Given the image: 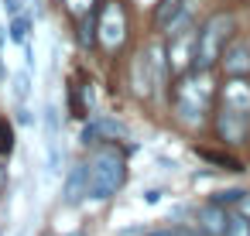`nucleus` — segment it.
Returning a JSON list of instances; mask_svg holds the SVG:
<instances>
[{
    "label": "nucleus",
    "instance_id": "obj_15",
    "mask_svg": "<svg viewBox=\"0 0 250 236\" xmlns=\"http://www.w3.org/2000/svg\"><path fill=\"white\" fill-rule=\"evenodd\" d=\"M147 236H206L199 226H165V229H154Z\"/></svg>",
    "mask_w": 250,
    "mask_h": 236
},
{
    "label": "nucleus",
    "instance_id": "obj_9",
    "mask_svg": "<svg viewBox=\"0 0 250 236\" xmlns=\"http://www.w3.org/2000/svg\"><path fill=\"white\" fill-rule=\"evenodd\" d=\"M62 164V140H59V120H55V110L45 113V168L55 175Z\"/></svg>",
    "mask_w": 250,
    "mask_h": 236
},
{
    "label": "nucleus",
    "instance_id": "obj_12",
    "mask_svg": "<svg viewBox=\"0 0 250 236\" xmlns=\"http://www.w3.org/2000/svg\"><path fill=\"white\" fill-rule=\"evenodd\" d=\"M86 140H93V137H103V140H117V137H127V127L124 123H117V120H106V117H100V120H93L89 127H86V134H83Z\"/></svg>",
    "mask_w": 250,
    "mask_h": 236
},
{
    "label": "nucleus",
    "instance_id": "obj_13",
    "mask_svg": "<svg viewBox=\"0 0 250 236\" xmlns=\"http://www.w3.org/2000/svg\"><path fill=\"white\" fill-rule=\"evenodd\" d=\"M147 65H151V59H147V55H137V62H134V89H137L141 96H147V93H151Z\"/></svg>",
    "mask_w": 250,
    "mask_h": 236
},
{
    "label": "nucleus",
    "instance_id": "obj_14",
    "mask_svg": "<svg viewBox=\"0 0 250 236\" xmlns=\"http://www.w3.org/2000/svg\"><path fill=\"white\" fill-rule=\"evenodd\" d=\"M178 11H182V0H161V7H158V28H168Z\"/></svg>",
    "mask_w": 250,
    "mask_h": 236
},
{
    "label": "nucleus",
    "instance_id": "obj_10",
    "mask_svg": "<svg viewBox=\"0 0 250 236\" xmlns=\"http://www.w3.org/2000/svg\"><path fill=\"white\" fill-rule=\"evenodd\" d=\"M226 226H229V212H226V205L209 202V205L199 209V229H202L206 236H226Z\"/></svg>",
    "mask_w": 250,
    "mask_h": 236
},
{
    "label": "nucleus",
    "instance_id": "obj_19",
    "mask_svg": "<svg viewBox=\"0 0 250 236\" xmlns=\"http://www.w3.org/2000/svg\"><path fill=\"white\" fill-rule=\"evenodd\" d=\"M11 140H14V134H11V127L0 120V154H7L11 151Z\"/></svg>",
    "mask_w": 250,
    "mask_h": 236
},
{
    "label": "nucleus",
    "instance_id": "obj_2",
    "mask_svg": "<svg viewBox=\"0 0 250 236\" xmlns=\"http://www.w3.org/2000/svg\"><path fill=\"white\" fill-rule=\"evenodd\" d=\"M209 99H212V89H209L206 69H195L192 76H182V82L175 86V113L185 123H202V117L209 113Z\"/></svg>",
    "mask_w": 250,
    "mask_h": 236
},
{
    "label": "nucleus",
    "instance_id": "obj_11",
    "mask_svg": "<svg viewBox=\"0 0 250 236\" xmlns=\"http://www.w3.org/2000/svg\"><path fill=\"white\" fill-rule=\"evenodd\" d=\"M223 69L226 76H250V45L247 41H233L223 48Z\"/></svg>",
    "mask_w": 250,
    "mask_h": 236
},
{
    "label": "nucleus",
    "instance_id": "obj_16",
    "mask_svg": "<svg viewBox=\"0 0 250 236\" xmlns=\"http://www.w3.org/2000/svg\"><path fill=\"white\" fill-rule=\"evenodd\" d=\"M226 236H250V219H243L240 212H233L229 226H226Z\"/></svg>",
    "mask_w": 250,
    "mask_h": 236
},
{
    "label": "nucleus",
    "instance_id": "obj_6",
    "mask_svg": "<svg viewBox=\"0 0 250 236\" xmlns=\"http://www.w3.org/2000/svg\"><path fill=\"white\" fill-rule=\"evenodd\" d=\"M219 103L229 106V110L250 113V82H247V76H229L219 89Z\"/></svg>",
    "mask_w": 250,
    "mask_h": 236
},
{
    "label": "nucleus",
    "instance_id": "obj_23",
    "mask_svg": "<svg viewBox=\"0 0 250 236\" xmlns=\"http://www.w3.org/2000/svg\"><path fill=\"white\" fill-rule=\"evenodd\" d=\"M62 236H83V229H72V233H62Z\"/></svg>",
    "mask_w": 250,
    "mask_h": 236
},
{
    "label": "nucleus",
    "instance_id": "obj_5",
    "mask_svg": "<svg viewBox=\"0 0 250 236\" xmlns=\"http://www.w3.org/2000/svg\"><path fill=\"white\" fill-rule=\"evenodd\" d=\"M100 41H103V48H120V41H124V11L117 7V4H106L103 7V18H100Z\"/></svg>",
    "mask_w": 250,
    "mask_h": 236
},
{
    "label": "nucleus",
    "instance_id": "obj_1",
    "mask_svg": "<svg viewBox=\"0 0 250 236\" xmlns=\"http://www.w3.org/2000/svg\"><path fill=\"white\" fill-rule=\"evenodd\" d=\"M86 168H89V198L106 202L127 181V157H124V151L117 144H100L89 154Z\"/></svg>",
    "mask_w": 250,
    "mask_h": 236
},
{
    "label": "nucleus",
    "instance_id": "obj_7",
    "mask_svg": "<svg viewBox=\"0 0 250 236\" xmlns=\"http://www.w3.org/2000/svg\"><path fill=\"white\" fill-rule=\"evenodd\" d=\"M195 38H199V31L195 35H171V48H168V65L175 69V72H185L188 65H195Z\"/></svg>",
    "mask_w": 250,
    "mask_h": 236
},
{
    "label": "nucleus",
    "instance_id": "obj_3",
    "mask_svg": "<svg viewBox=\"0 0 250 236\" xmlns=\"http://www.w3.org/2000/svg\"><path fill=\"white\" fill-rule=\"evenodd\" d=\"M233 35V18L229 14H212L206 21V28L199 31L195 38V69H212L219 59H223V48Z\"/></svg>",
    "mask_w": 250,
    "mask_h": 236
},
{
    "label": "nucleus",
    "instance_id": "obj_22",
    "mask_svg": "<svg viewBox=\"0 0 250 236\" xmlns=\"http://www.w3.org/2000/svg\"><path fill=\"white\" fill-rule=\"evenodd\" d=\"M83 41H86V45L93 41V18H86V21H83Z\"/></svg>",
    "mask_w": 250,
    "mask_h": 236
},
{
    "label": "nucleus",
    "instance_id": "obj_17",
    "mask_svg": "<svg viewBox=\"0 0 250 236\" xmlns=\"http://www.w3.org/2000/svg\"><path fill=\"white\" fill-rule=\"evenodd\" d=\"M240 198H243V188H223V192H216V195H212V202H216V205H236Z\"/></svg>",
    "mask_w": 250,
    "mask_h": 236
},
{
    "label": "nucleus",
    "instance_id": "obj_8",
    "mask_svg": "<svg viewBox=\"0 0 250 236\" xmlns=\"http://www.w3.org/2000/svg\"><path fill=\"white\" fill-rule=\"evenodd\" d=\"M62 198H65L69 205H76V202L89 198V168H86V161L72 164V171L65 175V188H62Z\"/></svg>",
    "mask_w": 250,
    "mask_h": 236
},
{
    "label": "nucleus",
    "instance_id": "obj_20",
    "mask_svg": "<svg viewBox=\"0 0 250 236\" xmlns=\"http://www.w3.org/2000/svg\"><path fill=\"white\" fill-rule=\"evenodd\" d=\"M233 209H236V212H240L243 219H250V192H243V198H240V202H236Z\"/></svg>",
    "mask_w": 250,
    "mask_h": 236
},
{
    "label": "nucleus",
    "instance_id": "obj_21",
    "mask_svg": "<svg viewBox=\"0 0 250 236\" xmlns=\"http://www.w3.org/2000/svg\"><path fill=\"white\" fill-rule=\"evenodd\" d=\"M89 4H93V0H69V11H72V14H86Z\"/></svg>",
    "mask_w": 250,
    "mask_h": 236
},
{
    "label": "nucleus",
    "instance_id": "obj_18",
    "mask_svg": "<svg viewBox=\"0 0 250 236\" xmlns=\"http://www.w3.org/2000/svg\"><path fill=\"white\" fill-rule=\"evenodd\" d=\"M202 157H206V161H212V164H223L226 171H240V164H236L233 157H223V154H212V151H202Z\"/></svg>",
    "mask_w": 250,
    "mask_h": 236
},
{
    "label": "nucleus",
    "instance_id": "obj_4",
    "mask_svg": "<svg viewBox=\"0 0 250 236\" xmlns=\"http://www.w3.org/2000/svg\"><path fill=\"white\" fill-rule=\"evenodd\" d=\"M216 137L223 144H229V147H240L250 137V113L219 106V113H216Z\"/></svg>",
    "mask_w": 250,
    "mask_h": 236
}]
</instances>
